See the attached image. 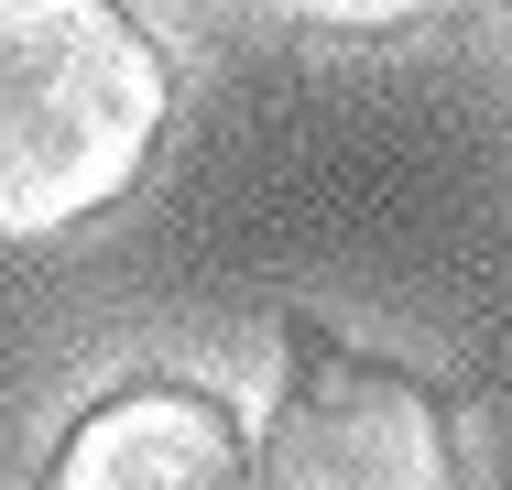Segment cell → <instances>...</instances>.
<instances>
[{"mask_svg":"<svg viewBox=\"0 0 512 490\" xmlns=\"http://www.w3.org/2000/svg\"><path fill=\"white\" fill-rule=\"evenodd\" d=\"M164 109L175 66L120 0H0V240H55L131 196Z\"/></svg>","mask_w":512,"mask_h":490,"instance_id":"1","label":"cell"},{"mask_svg":"<svg viewBox=\"0 0 512 490\" xmlns=\"http://www.w3.org/2000/svg\"><path fill=\"white\" fill-rule=\"evenodd\" d=\"M251 490H458L447 403L404 360L295 327V371L251 447Z\"/></svg>","mask_w":512,"mask_h":490,"instance_id":"2","label":"cell"},{"mask_svg":"<svg viewBox=\"0 0 512 490\" xmlns=\"http://www.w3.org/2000/svg\"><path fill=\"white\" fill-rule=\"evenodd\" d=\"M44 490H251L240 414L197 382H131L66 425Z\"/></svg>","mask_w":512,"mask_h":490,"instance_id":"3","label":"cell"},{"mask_svg":"<svg viewBox=\"0 0 512 490\" xmlns=\"http://www.w3.org/2000/svg\"><path fill=\"white\" fill-rule=\"evenodd\" d=\"M262 11L316 22V33H404V22H425L436 0H262Z\"/></svg>","mask_w":512,"mask_h":490,"instance_id":"4","label":"cell"}]
</instances>
